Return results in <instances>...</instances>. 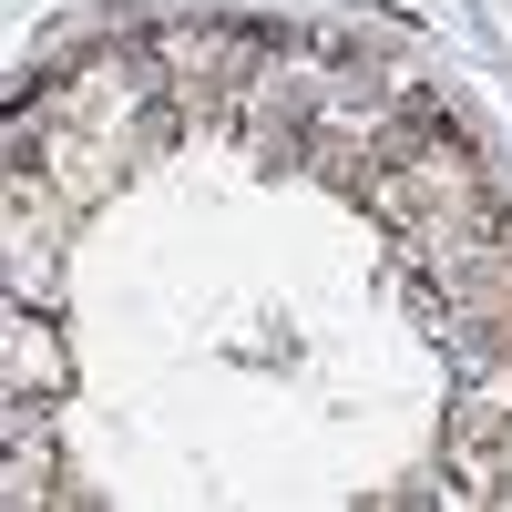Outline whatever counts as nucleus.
<instances>
[{
	"instance_id": "obj_1",
	"label": "nucleus",
	"mask_w": 512,
	"mask_h": 512,
	"mask_svg": "<svg viewBox=\"0 0 512 512\" xmlns=\"http://www.w3.org/2000/svg\"><path fill=\"white\" fill-rule=\"evenodd\" d=\"M62 379H72V369H62V338H52V318L21 297V308H11V400H31V390L62 400Z\"/></svg>"
}]
</instances>
